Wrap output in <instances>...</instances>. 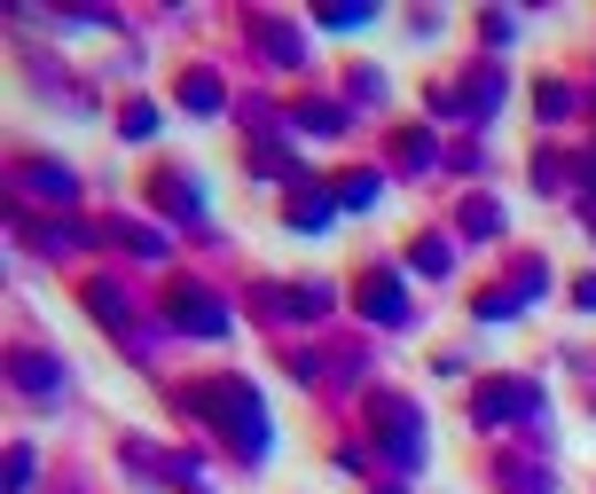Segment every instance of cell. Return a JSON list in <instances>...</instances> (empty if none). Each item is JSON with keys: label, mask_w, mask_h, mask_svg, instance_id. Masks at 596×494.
I'll use <instances>...</instances> for the list:
<instances>
[{"label": "cell", "mask_w": 596, "mask_h": 494, "mask_svg": "<svg viewBox=\"0 0 596 494\" xmlns=\"http://www.w3.org/2000/svg\"><path fill=\"white\" fill-rule=\"evenodd\" d=\"M377 424H385L393 463H416V455H424V424H416V408H408V400H385V408H377Z\"/></svg>", "instance_id": "6da1fadb"}, {"label": "cell", "mask_w": 596, "mask_h": 494, "mask_svg": "<svg viewBox=\"0 0 596 494\" xmlns=\"http://www.w3.org/2000/svg\"><path fill=\"white\" fill-rule=\"evenodd\" d=\"M534 400H542L534 385H487L479 392V424H510V417H526Z\"/></svg>", "instance_id": "7a4b0ae2"}, {"label": "cell", "mask_w": 596, "mask_h": 494, "mask_svg": "<svg viewBox=\"0 0 596 494\" xmlns=\"http://www.w3.org/2000/svg\"><path fill=\"white\" fill-rule=\"evenodd\" d=\"M174 322H181V329H205V338H220V329H228V306L205 298V291H181V298H174Z\"/></svg>", "instance_id": "3957f363"}, {"label": "cell", "mask_w": 596, "mask_h": 494, "mask_svg": "<svg viewBox=\"0 0 596 494\" xmlns=\"http://www.w3.org/2000/svg\"><path fill=\"white\" fill-rule=\"evenodd\" d=\"M369 314H377V322H408V298H400V283H393V275H377V283H369Z\"/></svg>", "instance_id": "277c9868"}, {"label": "cell", "mask_w": 596, "mask_h": 494, "mask_svg": "<svg viewBox=\"0 0 596 494\" xmlns=\"http://www.w3.org/2000/svg\"><path fill=\"white\" fill-rule=\"evenodd\" d=\"M32 181H40V197H71V174H55V165H40Z\"/></svg>", "instance_id": "5b68a950"}, {"label": "cell", "mask_w": 596, "mask_h": 494, "mask_svg": "<svg viewBox=\"0 0 596 494\" xmlns=\"http://www.w3.org/2000/svg\"><path fill=\"white\" fill-rule=\"evenodd\" d=\"M385 494H400V486H385Z\"/></svg>", "instance_id": "8992f818"}]
</instances>
